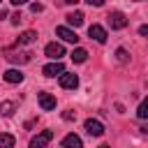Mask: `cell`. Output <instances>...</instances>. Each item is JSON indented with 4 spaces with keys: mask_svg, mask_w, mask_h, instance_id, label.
I'll return each instance as SVG.
<instances>
[{
    "mask_svg": "<svg viewBox=\"0 0 148 148\" xmlns=\"http://www.w3.org/2000/svg\"><path fill=\"white\" fill-rule=\"evenodd\" d=\"M51 139H53V130H44V132H39L37 136L30 139V148H46Z\"/></svg>",
    "mask_w": 148,
    "mask_h": 148,
    "instance_id": "obj_1",
    "label": "cell"
},
{
    "mask_svg": "<svg viewBox=\"0 0 148 148\" xmlns=\"http://www.w3.org/2000/svg\"><path fill=\"white\" fill-rule=\"evenodd\" d=\"M44 53H46L53 62H60V58L65 56V46H62V44H58V42H51V44H46Z\"/></svg>",
    "mask_w": 148,
    "mask_h": 148,
    "instance_id": "obj_2",
    "label": "cell"
},
{
    "mask_svg": "<svg viewBox=\"0 0 148 148\" xmlns=\"http://www.w3.org/2000/svg\"><path fill=\"white\" fill-rule=\"evenodd\" d=\"M109 25H111L113 30H123V28L127 25L125 14H123V12H111V14H109Z\"/></svg>",
    "mask_w": 148,
    "mask_h": 148,
    "instance_id": "obj_3",
    "label": "cell"
},
{
    "mask_svg": "<svg viewBox=\"0 0 148 148\" xmlns=\"http://www.w3.org/2000/svg\"><path fill=\"white\" fill-rule=\"evenodd\" d=\"M88 37L95 39V42H99V44H104V42H106V30H104L99 23H92V25L88 28Z\"/></svg>",
    "mask_w": 148,
    "mask_h": 148,
    "instance_id": "obj_4",
    "label": "cell"
},
{
    "mask_svg": "<svg viewBox=\"0 0 148 148\" xmlns=\"http://www.w3.org/2000/svg\"><path fill=\"white\" fill-rule=\"evenodd\" d=\"M83 127H86V132H88L90 136H102V134H104V125H102L99 120H95V118H88Z\"/></svg>",
    "mask_w": 148,
    "mask_h": 148,
    "instance_id": "obj_5",
    "label": "cell"
},
{
    "mask_svg": "<svg viewBox=\"0 0 148 148\" xmlns=\"http://www.w3.org/2000/svg\"><path fill=\"white\" fill-rule=\"evenodd\" d=\"M56 35H58V37H62L65 42H72V44H76V42H79V35H76L72 28H67V25H58V28H56Z\"/></svg>",
    "mask_w": 148,
    "mask_h": 148,
    "instance_id": "obj_6",
    "label": "cell"
},
{
    "mask_svg": "<svg viewBox=\"0 0 148 148\" xmlns=\"http://www.w3.org/2000/svg\"><path fill=\"white\" fill-rule=\"evenodd\" d=\"M60 86L67 88V90H74V88L79 86V76H76V74H69V72H62V74H60Z\"/></svg>",
    "mask_w": 148,
    "mask_h": 148,
    "instance_id": "obj_7",
    "label": "cell"
},
{
    "mask_svg": "<svg viewBox=\"0 0 148 148\" xmlns=\"http://www.w3.org/2000/svg\"><path fill=\"white\" fill-rule=\"evenodd\" d=\"M44 76H49V79H53V76H60L62 72H65V67H62V62H49V65H44Z\"/></svg>",
    "mask_w": 148,
    "mask_h": 148,
    "instance_id": "obj_8",
    "label": "cell"
},
{
    "mask_svg": "<svg viewBox=\"0 0 148 148\" xmlns=\"http://www.w3.org/2000/svg\"><path fill=\"white\" fill-rule=\"evenodd\" d=\"M39 106L44 111H53L56 109V97L51 92H39Z\"/></svg>",
    "mask_w": 148,
    "mask_h": 148,
    "instance_id": "obj_9",
    "label": "cell"
},
{
    "mask_svg": "<svg viewBox=\"0 0 148 148\" xmlns=\"http://www.w3.org/2000/svg\"><path fill=\"white\" fill-rule=\"evenodd\" d=\"M62 148H83V141H81V136H76V134H67V136L62 139Z\"/></svg>",
    "mask_w": 148,
    "mask_h": 148,
    "instance_id": "obj_10",
    "label": "cell"
},
{
    "mask_svg": "<svg viewBox=\"0 0 148 148\" xmlns=\"http://www.w3.org/2000/svg\"><path fill=\"white\" fill-rule=\"evenodd\" d=\"M2 79H5L7 83H21V81H23V74H21V69H7V72L2 74Z\"/></svg>",
    "mask_w": 148,
    "mask_h": 148,
    "instance_id": "obj_11",
    "label": "cell"
},
{
    "mask_svg": "<svg viewBox=\"0 0 148 148\" xmlns=\"http://www.w3.org/2000/svg\"><path fill=\"white\" fill-rule=\"evenodd\" d=\"M65 18H67V23H69V25L79 28V25H83V18H86V16H83V12H72V14H67Z\"/></svg>",
    "mask_w": 148,
    "mask_h": 148,
    "instance_id": "obj_12",
    "label": "cell"
},
{
    "mask_svg": "<svg viewBox=\"0 0 148 148\" xmlns=\"http://www.w3.org/2000/svg\"><path fill=\"white\" fill-rule=\"evenodd\" d=\"M35 39H37V32L35 30H25V32L18 35V44H32Z\"/></svg>",
    "mask_w": 148,
    "mask_h": 148,
    "instance_id": "obj_13",
    "label": "cell"
},
{
    "mask_svg": "<svg viewBox=\"0 0 148 148\" xmlns=\"http://www.w3.org/2000/svg\"><path fill=\"white\" fill-rule=\"evenodd\" d=\"M7 60H9V62H18V65H23V62L30 60V53H9Z\"/></svg>",
    "mask_w": 148,
    "mask_h": 148,
    "instance_id": "obj_14",
    "label": "cell"
},
{
    "mask_svg": "<svg viewBox=\"0 0 148 148\" xmlns=\"http://www.w3.org/2000/svg\"><path fill=\"white\" fill-rule=\"evenodd\" d=\"M86 58H88V51H86V49L79 46V49L72 51V60H74V62H86Z\"/></svg>",
    "mask_w": 148,
    "mask_h": 148,
    "instance_id": "obj_15",
    "label": "cell"
},
{
    "mask_svg": "<svg viewBox=\"0 0 148 148\" xmlns=\"http://www.w3.org/2000/svg\"><path fill=\"white\" fill-rule=\"evenodd\" d=\"M14 143H16V139L12 136V134H0V148H14Z\"/></svg>",
    "mask_w": 148,
    "mask_h": 148,
    "instance_id": "obj_16",
    "label": "cell"
},
{
    "mask_svg": "<svg viewBox=\"0 0 148 148\" xmlns=\"http://www.w3.org/2000/svg\"><path fill=\"white\" fill-rule=\"evenodd\" d=\"M14 109H16L14 102H9V99H7V102H0V113H2V116H12Z\"/></svg>",
    "mask_w": 148,
    "mask_h": 148,
    "instance_id": "obj_17",
    "label": "cell"
},
{
    "mask_svg": "<svg viewBox=\"0 0 148 148\" xmlns=\"http://www.w3.org/2000/svg\"><path fill=\"white\" fill-rule=\"evenodd\" d=\"M136 116H139L141 120H146V118H148V97H146V99L139 104V109H136Z\"/></svg>",
    "mask_w": 148,
    "mask_h": 148,
    "instance_id": "obj_18",
    "label": "cell"
},
{
    "mask_svg": "<svg viewBox=\"0 0 148 148\" xmlns=\"http://www.w3.org/2000/svg\"><path fill=\"white\" fill-rule=\"evenodd\" d=\"M116 58H118V62H123V65L130 60V56H127V51H125L123 46H120V49H116Z\"/></svg>",
    "mask_w": 148,
    "mask_h": 148,
    "instance_id": "obj_19",
    "label": "cell"
},
{
    "mask_svg": "<svg viewBox=\"0 0 148 148\" xmlns=\"http://www.w3.org/2000/svg\"><path fill=\"white\" fill-rule=\"evenodd\" d=\"M74 118H76V113H74V111H62V120H67V123H72Z\"/></svg>",
    "mask_w": 148,
    "mask_h": 148,
    "instance_id": "obj_20",
    "label": "cell"
},
{
    "mask_svg": "<svg viewBox=\"0 0 148 148\" xmlns=\"http://www.w3.org/2000/svg\"><path fill=\"white\" fill-rule=\"evenodd\" d=\"M30 9H32L35 14H39V12L44 9V5H42V2H32V5H30Z\"/></svg>",
    "mask_w": 148,
    "mask_h": 148,
    "instance_id": "obj_21",
    "label": "cell"
},
{
    "mask_svg": "<svg viewBox=\"0 0 148 148\" xmlns=\"http://www.w3.org/2000/svg\"><path fill=\"white\" fill-rule=\"evenodd\" d=\"M139 35H141V37H148V25H141V28H139Z\"/></svg>",
    "mask_w": 148,
    "mask_h": 148,
    "instance_id": "obj_22",
    "label": "cell"
},
{
    "mask_svg": "<svg viewBox=\"0 0 148 148\" xmlns=\"http://www.w3.org/2000/svg\"><path fill=\"white\" fill-rule=\"evenodd\" d=\"M86 2H88V5H95V7H102V5H104L102 0H86Z\"/></svg>",
    "mask_w": 148,
    "mask_h": 148,
    "instance_id": "obj_23",
    "label": "cell"
},
{
    "mask_svg": "<svg viewBox=\"0 0 148 148\" xmlns=\"http://www.w3.org/2000/svg\"><path fill=\"white\" fill-rule=\"evenodd\" d=\"M21 21V14H12V23H18Z\"/></svg>",
    "mask_w": 148,
    "mask_h": 148,
    "instance_id": "obj_24",
    "label": "cell"
},
{
    "mask_svg": "<svg viewBox=\"0 0 148 148\" xmlns=\"http://www.w3.org/2000/svg\"><path fill=\"white\" fill-rule=\"evenodd\" d=\"M5 16H7V12H5V9H0V21H2Z\"/></svg>",
    "mask_w": 148,
    "mask_h": 148,
    "instance_id": "obj_25",
    "label": "cell"
},
{
    "mask_svg": "<svg viewBox=\"0 0 148 148\" xmlns=\"http://www.w3.org/2000/svg\"><path fill=\"white\" fill-rule=\"evenodd\" d=\"M141 132H143V134H148V125H143V127H141Z\"/></svg>",
    "mask_w": 148,
    "mask_h": 148,
    "instance_id": "obj_26",
    "label": "cell"
},
{
    "mask_svg": "<svg viewBox=\"0 0 148 148\" xmlns=\"http://www.w3.org/2000/svg\"><path fill=\"white\" fill-rule=\"evenodd\" d=\"M99 148H111V146H99Z\"/></svg>",
    "mask_w": 148,
    "mask_h": 148,
    "instance_id": "obj_27",
    "label": "cell"
}]
</instances>
